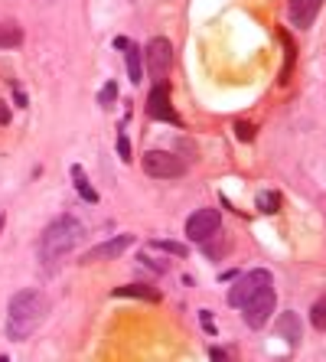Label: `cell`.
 <instances>
[{"label":"cell","mask_w":326,"mask_h":362,"mask_svg":"<svg viewBox=\"0 0 326 362\" xmlns=\"http://www.w3.org/2000/svg\"><path fill=\"white\" fill-rule=\"evenodd\" d=\"M46 313H50V300L40 291H20L7 307V339L23 343L30 333L42 327Z\"/></svg>","instance_id":"cell-1"},{"label":"cell","mask_w":326,"mask_h":362,"mask_svg":"<svg viewBox=\"0 0 326 362\" xmlns=\"http://www.w3.org/2000/svg\"><path fill=\"white\" fill-rule=\"evenodd\" d=\"M82 238H85L82 222L72 219V216H62V219H56L40 235V258L42 262H56V258H62V255L72 252Z\"/></svg>","instance_id":"cell-2"},{"label":"cell","mask_w":326,"mask_h":362,"mask_svg":"<svg viewBox=\"0 0 326 362\" xmlns=\"http://www.w3.org/2000/svg\"><path fill=\"white\" fill-rule=\"evenodd\" d=\"M274 303H277V294H274V287L271 284H264L258 291V294L251 297L248 303L242 307V313H245V323H248L251 329H261L264 323H268V317L274 313Z\"/></svg>","instance_id":"cell-3"},{"label":"cell","mask_w":326,"mask_h":362,"mask_svg":"<svg viewBox=\"0 0 326 362\" xmlns=\"http://www.w3.org/2000/svg\"><path fill=\"white\" fill-rule=\"evenodd\" d=\"M144 170L157 180H176L186 173V163L170 151H147L144 153Z\"/></svg>","instance_id":"cell-4"},{"label":"cell","mask_w":326,"mask_h":362,"mask_svg":"<svg viewBox=\"0 0 326 362\" xmlns=\"http://www.w3.org/2000/svg\"><path fill=\"white\" fill-rule=\"evenodd\" d=\"M144 59H147V72H151L153 82H163L167 72H170V66H173V46H170V40H163V36L151 40L147 42Z\"/></svg>","instance_id":"cell-5"},{"label":"cell","mask_w":326,"mask_h":362,"mask_svg":"<svg viewBox=\"0 0 326 362\" xmlns=\"http://www.w3.org/2000/svg\"><path fill=\"white\" fill-rule=\"evenodd\" d=\"M264 284H271V274H268V271H264V268L248 271V274H242V278L235 281L232 291H228V303H232V307H245V303L258 294Z\"/></svg>","instance_id":"cell-6"},{"label":"cell","mask_w":326,"mask_h":362,"mask_svg":"<svg viewBox=\"0 0 326 362\" xmlns=\"http://www.w3.org/2000/svg\"><path fill=\"white\" fill-rule=\"evenodd\" d=\"M219 228H222V216H219V209H199L186 219V235H190L192 242H209Z\"/></svg>","instance_id":"cell-7"},{"label":"cell","mask_w":326,"mask_h":362,"mask_svg":"<svg viewBox=\"0 0 326 362\" xmlns=\"http://www.w3.org/2000/svg\"><path fill=\"white\" fill-rule=\"evenodd\" d=\"M147 115H151L153 121L180 124V115H176L173 105H170V88H167V82H157V85H153L151 98H147Z\"/></svg>","instance_id":"cell-8"},{"label":"cell","mask_w":326,"mask_h":362,"mask_svg":"<svg viewBox=\"0 0 326 362\" xmlns=\"http://www.w3.org/2000/svg\"><path fill=\"white\" fill-rule=\"evenodd\" d=\"M287 10H291V20L297 30H307L317 13L323 10V0H287Z\"/></svg>","instance_id":"cell-9"},{"label":"cell","mask_w":326,"mask_h":362,"mask_svg":"<svg viewBox=\"0 0 326 362\" xmlns=\"http://www.w3.org/2000/svg\"><path fill=\"white\" fill-rule=\"evenodd\" d=\"M277 333H281V339L284 343H291V346H297L303 339V323H301V317L297 313H281V320H277Z\"/></svg>","instance_id":"cell-10"},{"label":"cell","mask_w":326,"mask_h":362,"mask_svg":"<svg viewBox=\"0 0 326 362\" xmlns=\"http://www.w3.org/2000/svg\"><path fill=\"white\" fill-rule=\"evenodd\" d=\"M127 245H131V235H117L115 242H105V245H98V248H92V252L85 255V262H101V258H117V255L124 252Z\"/></svg>","instance_id":"cell-11"},{"label":"cell","mask_w":326,"mask_h":362,"mask_svg":"<svg viewBox=\"0 0 326 362\" xmlns=\"http://www.w3.org/2000/svg\"><path fill=\"white\" fill-rule=\"evenodd\" d=\"M115 297H141V300L157 303L160 300V291H153V287H147V284H127V287H117Z\"/></svg>","instance_id":"cell-12"},{"label":"cell","mask_w":326,"mask_h":362,"mask_svg":"<svg viewBox=\"0 0 326 362\" xmlns=\"http://www.w3.org/2000/svg\"><path fill=\"white\" fill-rule=\"evenodd\" d=\"M23 42V30L17 23H0V49H17Z\"/></svg>","instance_id":"cell-13"},{"label":"cell","mask_w":326,"mask_h":362,"mask_svg":"<svg viewBox=\"0 0 326 362\" xmlns=\"http://www.w3.org/2000/svg\"><path fill=\"white\" fill-rule=\"evenodd\" d=\"M141 49H137V46H131V42H127V76H131V82H141L144 78V66H141Z\"/></svg>","instance_id":"cell-14"},{"label":"cell","mask_w":326,"mask_h":362,"mask_svg":"<svg viewBox=\"0 0 326 362\" xmlns=\"http://www.w3.org/2000/svg\"><path fill=\"white\" fill-rule=\"evenodd\" d=\"M310 323H313L320 333H326V294H320L317 300H313V307H310Z\"/></svg>","instance_id":"cell-15"},{"label":"cell","mask_w":326,"mask_h":362,"mask_svg":"<svg viewBox=\"0 0 326 362\" xmlns=\"http://www.w3.org/2000/svg\"><path fill=\"white\" fill-rule=\"evenodd\" d=\"M72 180H76V189H78V196H85L88 202H98V193H95L92 186H88V180H85V173H82V167H72Z\"/></svg>","instance_id":"cell-16"},{"label":"cell","mask_w":326,"mask_h":362,"mask_svg":"<svg viewBox=\"0 0 326 362\" xmlns=\"http://www.w3.org/2000/svg\"><path fill=\"white\" fill-rule=\"evenodd\" d=\"M258 209L264 212V216L281 212V196H277V193H258Z\"/></svg>","instance_id":"cell-17"},{"label":"cell","mask_w":326,"mask_h":362,"mask_svg":"<svg viewBox=\"0 0 326 362\" xmlns=\"http://www.w3.org/2000/svg\"><path fill=\"white\" fill-rule=\"evenodd\" d=\"M151 248H160V252H170V255H180V258H183L186 255V245H180V242H151Z\"/></svg>","instance_id":"cell-18"},{"label":"cell","mask_w":326,"mask_h":362,"mask_svg":"<svg viewBox=\"0 0 326 362\" xmlns=\"http://www.w3.org/2000/svg\"><path fill=\"white\" fill-rule=\"evenodd\" d=\"M115 98H117V85H115V82H108V85H105V88L98 92V105H105V108H108V105H111Z\"/></svg>","instance_id":"cell-19"},{"label":"cell","mask_w":326,"mask_h":362,"mask_svg":"<svg viewBox=\"0 0 326 362\" xmlns=\"http://www.w3.org/2000/svg\"><path fill=\"white\" fill-rule=\"evenodd\" d=\"M235 137H238V141H255V124H242V121H238V124H235Z\"/></svg>","instance_id":"cell-20"},{"label":"cell","mask_w":326,"mask_h":362,"mask_svg":"<svg viewBox=\"0 0 326 362\" xmlns=\"http://www.w3.org/2000/svg\"><path fill=\"white\" fill-rule=\"evenodd\" d=\"M117 153H121V160H124V163L134 160V157H131V144H127V137H124V134L117 137Z\"/></svg>","instance_id":"cell-21"},{"label":"cell","mask_w":326,"mask_h":362,"mask_svg":"<svg viewBox=\"0 0 326 362\" xmlns=\"http://www.w3.org/2000/svg\"><path fill=\"white\" fill-rule=\"evenodd\" d=\"M199 317H202V327L209 329V333H216V327H212V317H209V310H199Z\"/></svg>","instance_id":"cell-22"},{"label":"cell","mask_w":326,"mask_h":362,"mask_svg":"<svg viewBox=\"0 0 326 362\" xmlns=\"http://www.w3.org/2000/svg\"><path fill=\"white\" fill-rule=\"evenodd\" d=\"M209 359H228V353H226V349H216V346H212V349H209Z\"/></svg>","instance_id":"cell-23"},{"label":"cell","mask_w":326,"mask_h":362,"mask_svg":"<svg viewBox=\"0 0 326 362\" xmlns=\"http://www.w3.org/2000/svg\"><path fill=\"white\" fill-rule=\"evenodd\" d=\"M10 121V111H7V105H0V124H7Z\"/></svg>","instance_id":"cell-24"},{"label":"cell","mask_w":326,"mask_h":362,"mask_svg":"<svg viewBox=\"0 0 326 362\" xmlns=\"http://www.w3.org/2000/svg\"><path fill=\"white\" fill-rule=\"evenodd\" d=\"M0 228H4V216H0Z\"/></svg>","instance_id":"cell-25"}]
</instances>
